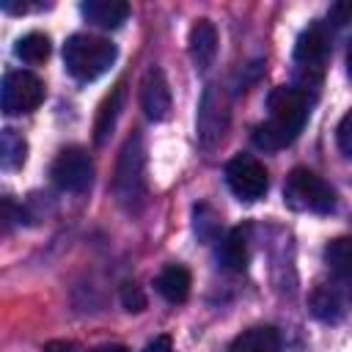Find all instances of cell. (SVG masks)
<instances>
[{
	"mask_svg": "<svg viewBox=\"0 0 352 352\" xmlns=\"http://www.w3.org/2000/svg\"><path fill=\"white\" fill-rule=\"evenodd\" d=\"M44 352H74V344L72 341H50L44 346Z\"/></svg>",
	"mask_w": 352,
	"mask_h": 352,
	"instance_id": "cell-25",
	"label": "cell"
},
{
	"mask_svg": "<svg viewBox=\"0 0 352 352\" xmlns=\"http://www.w3.org/2000/svg\"><path fill=\"white\" fill-rule=\"evenodd\" d=\"M330 22H333V25H346V22H352V0H341V3L330 6Z\"/></svg>",
	"mask_w": 352,
	"mask_h": 352,
	"instance_id": "cell-23",
	"label": "cell"
},
{
	"mask_svg": "<svg viewBox=\"0 0 352 352\" xmlns=\"http://www.w3.org/2000/svg\"><path fill=\"white\" fill-rule=\"evenodd\" d=\"M217 261L231 270V272H242L248 267V234L242 228H231L217 248Z\"/></svg>",
	"mask_w": 352,
	"mask_h": 352,
	"instance_id": "cell-17",
	"label": "cell"
},
{
	"mask_svg": "<svg viewBox=\"0 0 352 352\" xmlns=\"http://www.w3.org/2000/svg\"><path fill=\"white\" fill-rule=\"evenodd\" d=\"M214 55H217V30L209 19H198L190 28V58L195 69L206 72L214 63Z\"/></svg>",
	"mask_w": 352,
	"mask_h": 352,
	"instance_id": "cell-12",
	"label": "cell"
},
{
	"mask_svg": "<svg viewBox=\"0 0 352 352\" xmlns=\"http://www.w3.org/2000/svg\"><path fill=\"white\" fill-rule=\"evenodd\" d=\"M228 121H231V110H228L226 94L217 85H206L201 104H198V118H195L198 143L204 148H214L217 143H223L228 132Z\"/></svg>",
	"mask_w": 352,
	"mask_h": 352,
	"instance_id": "cell-7",
	"label": "cell"
},
{
	"mask_svg": "<svg viewBox=\"0 0 352 352\" xmlns=\"http://www.w3.org/2000/svg\"><path fill=\"white\" fill-rule=\"evenodd\" d=\"M25 157H28V143H25V138H22L16 129L6 126V129L0 132V165H3L6 170H14V168L25 165Z\"/></svg>",
	"mask_w": 352,
	"mask_h": 352,
	"instance_id": "cell-19",
	"label": "cell"
},
{
	"mask_svg": "<svg viewBox=\"0 0 352 352\" xmlns=\"http://www.w3.org/2000/svg\"><path fill=\"white\" fill-rule=\"evenodd\" d=\"M283 201L294 212L327 214L336 209V190L314 170L294 168L283 182Z\"/></svg>",
	"mask_w": 352,
	"mask_h": 352,
	"instance_id": "cell-4",
	"label": "cell"
},
{
	"mask_svg": "<svg viewBox=\"0 0 352 352\" xmlns=\"http://www.w3.org/2000/svg\"><path fill=\"white\" fill-rule=\"evenodd\" d=\"M346 69H349V74H352V41H349V47H346Z\"/></svg>",
	"mask_w": 352,
	"mask_h": 352,
	"instance_id": "cell-27",
	"label": "cell"
},
{
	"mask_svg": "<svg viewBox=\"0 0 352 352\" xmlns=\"http://www.w3.org/2000/svg\"><path fill=\"white\" fill-rule=\"evenodd\" d=\"M91 352H129L126 346H118V344H104V346H96Z\"/></svg>",
	"mask_w": 352,
	"mask_h": 352,
	"instance_id": "cell-26",
	"label": "cell"
},
{
	"mask_svg": "<svg viewBox=\"0 0 352 352\" xmlns=\"http://www.w3.org/2000/svg\"><path fill=\"white\" fill-rule=\"evenodd\" d=\"M228 352H280V333L272 324L248 327L231 341Z\"/></svg>",
	"mask_w": 352,
	"mask_h": 352,
	"instance_id": "cell-16",
	"label": "cell"
},
{
	"mask_svg": "<svg viewBox=\"0 0 352 352\" xmlns=\"http://www.w3.org/2000/svg\"><path fill=\"white\" fill-rule=\"evenodd\" d=\"M330 55V38L324 33L322 25H311L308 30L300 33L297 44H294V60L300 63V69L308 74V80H319L322 77V69H324V60Z\"/></svg>",
	"mask_w": 352,
	"mask_h": 352,
	"instance_id": "cell-10",
	"label": "cell"
},
{
	"mask_svg": "<svg viewBox=\"0 0 352 352\" xmlns=\"http://www.w3.org/2000/svg\"><path fill=\"white\" fill-rule=\"evenodd\" d=\"M50 176H52L55 187H60L63 192H85L94 182V162L85 148L66 146L58 151V157L50 168Z\"/></svg>",
	"mask_w": 352,
	"mask_h": 352,
	"instance_id": "cell-9",
	"label": "cell"
},
{
	"mask_svg": "<svg viewBox=\"0 0 352 352\" xmlns=\"http://www.w3.org/2000/svg\"><path fill=\"white\" fill-rule=\"evenodd\" d=\"M336 138H338V148L352 160V110H346V116L338 121Z\"/></svg>",
	"mask_w": 352,
	"mask_h": 352,
	"instance_id": "cell-22",
	"label": "cell"
},
{
	"mask_svg": "<svg viewBox=\"0 0 352 352\" xmlns=\"http://www.w3.org/2000/svg\"><path fill=\"white\" fill-rule=\"evenodd\" d=\"M308 308L319 322H341L352 308V280L349 278H324L308 294Z\"/></svg>",
	"mask_w": 352,
	"mask_h": 352,
	"instance_id": "cell-5",
	"label": "cell"
},
{
	"mask_svg": "<svg viewBox=\"0 0 352 352\" xmlns=\"http://www.w3.org/2000/svg\"><path fill=\"white\" fill-rule=\"evenodd\" d=\"M324 264L333 275L352 280V236H336L324 248Z\"/></svg>",
	"mask_w": 352,
	"mask_h": 352,
	"instance_id": "cell-18",
	"label": "cell"
},
{
	"mask_svg": "<svg viewBox=\"0 0 352 352\" xmlns=\"http://www.w3.org/2000/svg\"><path fill=\"white\" fill-rule=\"evenodd\" d=\"M143 352H176V346H173L170 336H157L154 341H148V344H146V349H143Z\"/></svg>",
	"mask_w": 352,
	"mask_h": 352,
	"instance_id": "cell-24",
	"label": "cell"
},
{
	"mask_svg": "<svg viewBox=\"0 0 352 352\" xmlns=\"http://www.w3.org/2000/svg\"><path fill=\"white\" fill-rule=\"evenodd\" d=\"M121 305H124L129 314L143 311V308H146V297H143L140 286H135V283H124V286H121Z\"/></svg>",
	"mask_w": 352,
	"mask_h": 352,
	"instance_id": "cell-21",
	"label": "cell"
},
{
	"mask_svg": "<svg viewBox=\"0 0 352 352\" xmlns=\"http://www.w3.org/2000/svg\"><path fill=\"white\" fill-rule=\"evenodd\" d=\"M190 286H192V278H190V270L182 267V264H168L157 278H154V289L160 292L162 300L168 302H184L190 297Z\"/></svg>",
	"mask_w": 352,
	"mask_h": 352,
	"instance_id": "cell-15",
	"label": "cell"
},
{
	"mask_svg": "<svg viewBox=\"0 0 352 352\" xmlns=\"http://www.w3.org/2000/svg\"><path fill=\"white\" fill-rule=\"evenodd\" d=\"M50 50H52L50 47V36L47 33H38V30H30V33H25L16 41L14 55L19 60H25V63H44L50 58Z\"/></svg>",
	"mask_w": 352,
	"mask_h": 352,
	"instance_id": "cell-20",
	"label": "cell"
},
{
	"mask_svg": "<svg viewBox=\"0 0 352 352\" xmlns=\"http://www.w3.org/2000/svg\"><path fill=\"white\" fill-rule=\"evenodd\" d=\"M267 110H270L267 121L253 126V143L264 151L286 148L289 143L297 140V135L308 121L311 113L308 91L294 85H278L267 99Z\"/></svg>",
	"mask_w": 352,
	"mask_h": 352,
	"instance_id": "cell-1",
	"label": "cell"
},
{
	"mask_svg": "<svg viewBox=\"0 0 352 352\" xmlns=\"http://www.w3.org/2000/svg\"><path fill=\"white\" fill-rule=\"evenodd\" d=\"M41 102H44V82L33 72H25V69L6 72L3 88H0L3 113H8V116L33 113Z\"/></svg>",
	"mask_w": 352,
	"mask_h": 352,
	"instance_id": "cell-6",
	"label": "cell"
},
{
	"mask_svg": "<svg viewBox=\"0 0 352 352\" xmlns=\"http://www.w3.org/2000/svg\"><path fill=\"white\" fill-rule=\"evenodd\" d=\"M80 14L96 25V28H104V30H113L118 28L121 22H126L129 16V3L124 0H85L80 6Z\"/></svg>",
	"mask_w": 352,
	"mask_h": 352,
	"instance_id": "cell-13",
	"label": "cell"
},
{
	"mask_svg": "<svg viewBox=\"0 0 352 352\" xmlns=\"http://www.w3.org/2000/svg\"><path fill=\"white\" fill-rule=\"evenodd\" d=\"M116 55L118 50L113 41L102 36H91V33H74L63 44L66 72L80 82H94L104 72H110V66L116 63Z\"/></svg>",
	"mask_w": 352,
	"mask_h": 352,
	"instance_id": "cell-3",
	"label": "cell"
},
{
	"mask_svg": "<svg viewBox=\"0 0 352 352\" xmlns=\"http://www.w3.org/2000/svg\"><path fill=\"white\" fill-rule=\"evenodd\" d=\"M226 184L228 190L245 201V204H253L258 198H264L267 187H270V176H267V168L250 157V154H236L228 160L226 165Z\"/></svg>",
	"mask_w": 352,
	"mask_h": 352,
	"instance_id": "cell-8",
	"label": "cell"
},
{
	"mask_svg": "<svg viewBox=\"0 0 352 352\" xmlns=\"http://www.w3.org/2000/svg\"><path fill=\"white\" fill-rule=\"evenodd\" d=\"M124 94H126V85L118 82V85L102 99V104H99V110H96V121H94V143H96V146H104V140L113 135L116 121H118V113H121V107H124Z\"/></svg>",
	"mask_w": 352,
	"mask_h": 352,
	"instance_id": "cell-14",
	"label": "cell"
},
{
	"mask_svg": "<svg viewBox=\"0 0 352 352\" xmlns=\"http://www.w3.org/2000/svg\"><path fill=\"white\" fill-rule=\"evenodd\" d=\"M140 107L148 121H165L170 116V107H173L170 85L160 66L146 69V74L140 80Z\"/></svg>",
	"mask_w": 352,
	"mask_h": 352,
	"instance_id": "cell-11",
	"label": "cell"
},
{
	"mask_svg": "<svg viewBox=\"0 0 352 352\" xmlns=\"http://www.w3.org/2000/svg\"><path fill=\"white\" fill-rule=\"evenodd\" d=\"M113 195L126 212H138L146 204L148 182H146V146L140 132H132L121 146L113 173Z\"/></svg>",
	"mask_w": 352,
	"mask_h": 352,
	"instance_id": "cell-2",
	"label": "cell"
}]
</instances>
